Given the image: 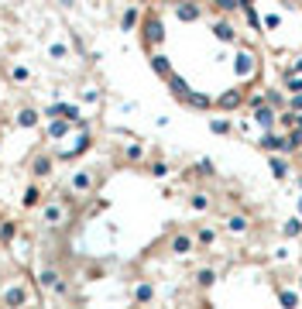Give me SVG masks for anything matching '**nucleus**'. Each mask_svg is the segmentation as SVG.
Returning a JSON list of instances; mask_svg holds the SVG:
<instances>
[{
	"label": "nucleus",
	"instance_id": "obj_1",
	"mask_svg": "<svg viewBox=\"0 0 302 309\" xmlns=\"http://www.w3.org/2000/svg\"><path fill=\"white\" fill-rule=\"evenodd\" d=\"M141 38H144V45L148 48H158L165 42V24H162V17L158 14H144V28H141Z\"/></svg>",
	"mask_w": 302,
	"mask_h": 309
},
{
	"label": "nucleus",
	"instance_id": "obj_2",
	"mask_svg": "<svg viewBox=\"0 0 302 309\" xmlns=\"http://www.w3.org/2000/svg\"><path fill=\"white\" fill-rule=\"evenodd\" d=\"M28 299H31V296H28V289H24L21 282H14V285L4 289V306H7V309H24V306H28Z\"/></svg>",
	"mask_w": 302,
	"mask_h": 309
},
{
	"label": "nucleus",
	"instance_id": "obj_3",
	"mask_svg": "<svg viewBox=\"0 0 302 309\" xmlns=\"http://www.w3.org/2000/svg\"><path fill=\"white\" fill-rule=\"evenodd\" d=\"M41 217H45L48 227H62V220H66V206H62V203H45Z\"/></svg>",
	"mask_w": 302,
	"mask_h": 309
},
{
	"label": "nucleus",
	"instance_id": "obj_4",
	"mask_svg": "<svg viewBox=\"0 0 302 309\" xmlns=\"http://www.w3.org/2000/svg\"><path fill=\"white\" fill-rule=\"evenodd\" d=\"M31 175H35V179L52 175V155H48V151H38L35 155V161H31Z\"/></svg>",
	"mask_w": 302,
	"mask_h": 309
},
{
	"label": "nucleus",
	"instance_id": "obj_5",
	"mask_svg": "<svg viewBox=\"0 0 302 309\" xmlns=\"http://www.w3.org/2000/svg\"><path fill=\"white\" fill-rule=\"evenodd\" d=\"M151 69H155V76H162V79H172V62H168L162 52H155V55H151Z\"/></svg>",
	"mask_w": 302,
	"mask_h": 309
},
{
	"label": "nucleus",
	"instance_id": "obj_6",
	"mask_svg": "<svg viewBox=\"0 0 302 309\" xmlns=\"http://www.w3.org/2000/svg\"><path fill=\"white\" fill-rule=\"evenodd\" d=\"M261 148H265V151H289V137L265 134V137H261Z\"/></svg>",
	"mask_w": 302,
	"mask_h": 309
},
{
	"label": "nucleus",
	"instance_id": "obj_7",
	"mask_svg": "<svg viewBox=\"0 0 302 309\" xmlns=\"http://www.w3.org/2000/svg\"><path fill=\"white\" fill-rule=\"evenodd\" d=\"M38 120H41V117H38L35 107H21V110H17V127H38Z\"/></svg>",
	"mask_w": 302,
	"mask_h": 309
},
{
	"label": "nucleus",
	"instance_id": "obj_8",
	"mask_svg": "<svg viewBox=\"0 0 302 309\" xmlns=\"http://www.w3.org/2000/svg\"><path fill=\"white\" fill-rule=\"evenodd\" d=\"M217 107H220V110H237V107H241V90H227L220 100H217Z\"/></svg>",
	"mask_w": 302,
	"mask_h": 309
},
{
	"label": "nucleus",
	"instance_id": "obj_9",
	"mask_svg": "<svg viewBox=\"0 0 302 309\" xmlns=\"http://www.w3.org/2000/svg\"><path fill=\"white\" fill-rule=\"evenodd\" d=\"M69 186L76 189V193H90V189H93V175H90V172H76Z\"/></svg>",
	"mask_w": 302,
	"mask_h": 309
},
{
	"label": "nucleus",
	"instance_id": "obj_10",
	"mask_svg": "<svg viewBox=\"0 0 302 309\" xmlns=\"http://www.w3.org/2000/svg\"><path fill=\"white\" fill-rule=\"evenodd\" d=\"M233 69H237V76H247V72L254 69V55H251V52H237V62H233Z\"/></svg>",
	"mask_w": 302,
	"mask_h": 309
},
{
	"label": "nucleus",
	"instance_id": "obj_11",
	"mask_svg": "<svg viewBox=\"0 0 302 309\" xmlns=\"http://www.w3.org/2000/svg\"><path fill=\"white\" fill-rule=\"evenodd\" d=\"M38 282H41L45 289H62V278H58V272H55V268H41Z\"/></svg>",
	"mask_w": 302,
	"mask_h": 309
},
{
	"label": "nucleus",
	"instance_id": "obj_12",
	"mask_svg": "<svg viewBox=\"0 0 302 309\" xmlns=\"http://www.w3.org/2000/svg\"><path fill=\"white\" fill-rule=\"evenodd\" d=\"M175 17H179V21H199V7L196 4H179V7H175Z\"/></svg>",
	"mask_w": 302,
	"mask_h": 309
},
{
	"label": "nucleus",
	"instance_id": "obj_13",
	"mask_svg": "<svg viewBox=\"0 0 302 309\" xmlns=\"http://www.w3.org/2000/svg\"><path fill=\"white\" fill-rule=\"evenodd\" d=\"M21 203H24V210H35V206L41 203V189H38V186L31 182L28 189H24V199H21Z\"/></svg>",
	"mask_w": 302,
	"mask_h": 309
},
{
	"label": "nucleus",
	"instance_id": "obj_14",
	"mask_svg": "<svg viewBox=\"0 0 302 309\" xmlns=\"http://www.w3.org/2000/svg\"><path fill=\"white\" fill-rule=\"evenodd\" d=\"M168 90H172L179 100H186V96H189V83L182 79V76H175V72H172V79H168Z\"/></svg>",
	"mask_w": 302,
	"mask_h": 309
},
{
	"label": "nucleus",
	"instance_id": "obj_15",
	"mask_svg": "<svg viewBox=\"0 0 302 309\" xmlns=\"http://www.w3.org/2000/svg\"><path fill=\"white\" fill-rule=\"evenodd\" d=\"M172 251L175 254H189L192 251V237H189V234H175L172 237Z\"/></svg>",
	"mask_w": 302,
	"mask_h": 309
},
{
	"label": "nucleus",
	"instance_id": "obj_16",
	"mask_svg": "<svg viewBox=\"0 0 302 309\" xmlns=\"http://www.w3.org/2000/svg\"><path fill=\"white\" fill-rule=\"evenodd\" d=\"M151 299H155V285L141 282V285L134 289V302H138V306H144V302H151Z\"/></svg>",
	"mask_w": 302,
	"mask_h": 309
},
{
	"label": "nucleus",
	"instance_id": "obj_17",
	"mask_svg": "<svg viewBox=\"0 0 302 309\" xmlns=\"http://www.w3.org/2000/svg\"><path fill=\"white\" fill-rule=\"evenodd\" d=\"M268 169H271V175H275V179H285V175H289V161H285V158H278V155H271Z\"/></svg>",
	"mask_w": 302,
	"mask_h": 309
},
{
	"label": "nucleus",
	"instance_id": "obj_18",
	"mask_svg": "<svg viewBox=\"0 0 302 309\" xmlns=\"http://www.w3.org/2000/svg\"><path fill=\"white\" fill-rule=\"evenodd\" d=\"M90 145H93V137H90V134H82L79 137V145H76V148H69V151H66V155H62V158H79V155H82V151H90Z\"/></svg>",
	"mask_w": 302,
	"mask_h": 309
},
{
	"label": "nucleus",
	"instance_id": "obj_19",
	"mask_svg": "<svg viewBox=\"0 0 302 309\" xmlns=\"http://www.w3.org/2000/svg\"><path fill=\"white\" fill-rule=\"evenodd\" d=\"M14 237H17V223L14 220H4L0 223V244H11Z\"/></svg>",
	"mask_w": 302,
	"mask_h": 309
},
{
	"label": "nucleus",
	"instance_id": "obj_20",
	"mask_svg": "<svg viewBox=\"0 0 302 309\" xmlns=\"http://www.w3.org/2000/svg\"><path fill=\"white\" fill-rule=\"evenodd\" d=\"M138 17H141V11H138V7H127V11H124V17H120V28H124V31H134Z\"/></svg>",
	"mask_w": 302,
	"mask_h": 309
},
{
	"label": "nucleus",
	"instance_id": "obj_21",
	"mask_svg": "<svg viewBox=\"0 0 302 309\" xmlns=\"http://www.w3.org/2000/svg\"><path fill=\"white\" fill-rule=\"evenodd\" d=\"M213 34H217L220 42H233V38H237V34H233V28L227 21H217V24H213Z\"/></svg>",
	"mask_w": 302,
	"mask_h": 309
},
{
	"label": "nucleus",
	"instance_id": "obj_22",
	"mask_svg": "<svg viewBox=\"0 0 302 309\" xmlns=\"http://www.w3.org/2000/svg\"><path fill=\"white\" fill-rule=\"evenodd\" d=\"M213 282H217V272H213V268H199L196 272V285L199 289H209Z\"/></svg>",
	"mask_w": 302,
	"mask_h": 309
},
{
	"label": "nucleus",
	"instance_id": "obj_23",
	"mask_svg": "<svg viewBox=\"0 0 302 309\" xmlns=\"http://www.w3.org/2000/svg\"><path fill=\"white\" fill-rule=\"evenodd\" d=\"M66 134H69L66 120H48V137H66Z\"/></svg>",
	"mask_w": 302,
	"mask_h": 309
},
{
	"label": "nucleus",
	"instance_id": "obj_24",
	"mask_svg": "<svg viewBox=\"0 0 302 309\" xmlns=\"http://www.w3.org/2000/svg\"><path fill=\"white\" fill-rule=\"evenodd\" d=\"M254 117H257V124H261V127H271V124H275V110H271V107H261Z\"/></svg>",
	"mask_w": 302,
	"mask_h": 309
},
{
	"label": "nucleus",
	"instance_id": "obj_25",
	"mask_svg": "<svg viewBox=\"0 0 302 309\" xmlns=\"http://www.w3.org/2000/svg\"><path fill=\"white\" fill-rule=\"evenodd\" d=\"M186 103H189V107H199V110H206V107H209V96H203V93H192V90H189Z\"/></svg>",
	"mask_w": 302,
	"mask_h": 309
},
{
	"label": "nucleus",
	"instance_id": "obj_26",
	"mask_svg": "<svg viewBox=\"0 0 302 309\" xmlns=\"http://www.w3.org/2000/svg\"><path fill=\"white\" fill-rule=\"evenodd\" d=\"M241 11L247 14V21H251V28H261V17H257V11H254V4H241Z\"/></svg>",
	"mask_w": 302,
	"mask_h": 309
},
{
	"label": "nucleus",
	"instance_id": "obj_27",
	"mask_svg": "<svg viewBox=\"0 0 302 309\" xmlns=\"http://www.w3.org/2000/svg\"><path fill=\"white\" fill-rule=\"evenodd\" d=\"M11 79L14 83H28V79H31V72H28L24 66H11Z\"/></svg>",
	"mask_w": 302,
	"mask_h": 309
},
{
	"label": "nucleus",
	"instance_id": "obj_28",
	"mask_svg": "<svg viewBox=\"0 0 302 309\" xmlns=\"http://www.w3.org/2000/svg\"><path fill=\"white\" fill-rule=\"evenodd\" d=\"M227 227H230L233 234H241V230H247V220L244 217H230V220H227Z\"/></svg>",
	"mask_w": 302,
	"mask_h": 309
},
{
	"label": "nucleus",
	"instance_id": "obj_29",
	"mask_svg": "<svg viewBox=\"0 0 302 309\" xmlns=\"http://www.w3.org/2000/svg\"><path fill=\"white\" fill-rule=\"evenodd\" d=\"M66 52H69V48L62 45V42H55V45H48V55H52V58H66Z\"/></svg>",
	"mask_w": 302,
	"mask_h": 309
},
{
	"label": "nucleus",
	"instance_id": "obj_30",
	"mask_svg": "<svg viewBox=\"0 0 302 309\" xmlns=\"http://www.w3.org/2000/svg\"><path fill=\"white\" fill-rule=\"evenodd\" d=\"M209 131H213V134H227L230 124H227V120H209Z\"/></svg>",
	"mask_w": 302,
	"mask_h": 309
},
{
	"label": "nucleus",
	"instance_id": "obj_31",
	"mask_svg": "<svg viewBox=\"0 0 302 309\" xmlns=\"http://www.w3.org/2000/svg\"><path fill=\"white\" fill-rule=\"evenodd\" d=\"M299 230H302V220H285V234H289V237H295Z\"/></svg>",
	"mask_w": 302,
	"mask_h": 309
},
{
	"label": "nucleus",
	"instance_id": "obj_32",
	"mask_svg": "<svg viewBox=\"0 0 302 309\" xmlns=\"http://www.w3.org/2000/svg\"><path fill=\"white\" fill-rule=\"evenodd\" d=\"M299 145H302V127H295V131L289 134V151H292V148H299Z\"/></svg>",
	"mask_w": 302,
	"mask_h": 309
},
{
	"label": "nucleus",
	"instance_id": "obj_33",
	"mask_svg": "<svg viewBox=\"0 0 302 309\" xmlns=\"http://www.w3.org/2000/svg\"><path fill=\"white\" fill-rule=\"evenodd\" d=\"M289 93H292V96H299V93H302V76H292V79H289Z\"/></svg>",
	"mask_w": 302,
	"mask_h": 309
},
{
	"label": "nucleus",
	"instance_id": "obj_34",
	"mask_svg": "<svg viewBox=\"0 0 302 309\" xmlns=\"http://www.w3.org/2000/svg\"><path fill=\"white\" fill-rule=\"evenodd\" d=\"M241 4H244V0H220V4H217V7H220V11H237V7H241Z\"/></svg>",
	"mask_w": 302,
	"mask_h": 309
},
{
	"label": "nucleus",
	"instance_id": "obj_35",
	"mask_svg": "<svg viewBox=\"0 0 302 309\" xmlns=\"http://www.w3.org/2000/svg\"><path fill=\"white\" fill-rule=\"evenodd\" d=\"M196 172H199V175H213V161H209V158H203V161L196 165Z\"/></svg>",
	"mask_w": 302,
	"mask_h": 309
},
{
	"label": "nucleus",
	"instance_id": "obj_36",
	"mask_svg": "<svg viewBox=\"0 0 302 309\" xmlns=\"http://www.w3.org/2000/svg\"><path fill=\"white\" fill-rule=\"evenodd\" d=\"M206 206H209V199H206L203 193H196V196H192V210H206Z\"/></svg>",
	"mask_w": 302,
	"mask_h": 309
},
{
	"label": "nucleus",
	"instance_id": "obj_37",
	"mask_svg": "<svg viewBox=\"0 0 302 309\" xmlns=\"http://www.w3.org/2000/svg\"><path fill=\"white\" fill-rule=\"evenodd\" d=\"M213 237H217V234H213L209 227H203V230H199V244H213Z\"/></svg>",
	"mask_w": 302,
	"mask_h": 309
},
{
	"label": "nucleus",
	"instance_id": "obj_38",
	"mask_svg": "<svg viewBox=\"0 0 302 309\" xmlns=\"http://www.w3.org/2000/svg\"><path fill=\"white\" fill-rule=\"evenodd\" d=\"M282 306H285V309H295V292H282Z\"/></svg>",
	"mask_w": 302,
	"mask_h": 309
},
{
	"label": "nucleus",
	"instance_id": "obj_39",
	"mask_svg": "<svg viewBox=\"0 0 302 309\" xmlns=\"http://www.w3.org/2000/svg\"><path fill=\"white\" fill-rule=\"evenodd\" d=\"M165 172H168V165H165V161H155V165H151V175H158V179H162Z\"/></svg>",
	"mask_w": 302,
	"mask_h": 309
},
{
	"label": "nucleus",
	"instance_id": "obj_40",
	"mask_svg": "<svg viewBox=\"0 0 302 309\" xmlns=\"http://www.w3.org/2000/svg\"><path fill=\"white\" fill-rule=\"evenodd\" d=\"M292 114H302V93L299 96H292Z\"/></svg>",
	"mask_w": 302,
	"mask_h": 309
},
{
	"label": "nucleus",
	"instance_id": "obj_41",
	"mask_svg": "<svg viewBox=\"0 0 302 309\" xmlns=\"http://www.w3.org/2000/svg\"><path fill=\"white\" fill-rule=\"evenodd\" d=\"M127 158H141V145H131V148H127Z\"/></svg>",
	"mask_w": 302,
	"mask_h": 309
},
{
	"label": "nucleus",
	"instance_id": "obj_42",
	"mask_svg": "<svg viewBox=\"0 0 302 309\" xmlns=\"http://www.w3.org/2000/svg\"><path fill=\"white\" fill-rule=\"evenodd\" d=\"M295 76H302V58H299V62H295Z\"/></svg>",
	"mask_w": 302,
	"mask_h": 309
},
{
	"label": "nucleus",
	"instance_id": "obj_43",
	"mask_svg": "<svg viewBox=\"0 0 302 309\" xmlns=\"http://www.w3.org/2000/svg\"><path fill=\"white\" fill-rule=\"evenodd\" d=\"M299 213H302V196H299Z\"/></svg>",
	"mask_w": 302,
	"mask_h": 309
}]
</instances>
